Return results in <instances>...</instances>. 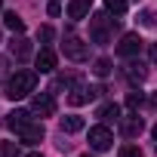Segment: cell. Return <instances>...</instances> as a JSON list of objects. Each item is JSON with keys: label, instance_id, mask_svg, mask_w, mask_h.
<instances>
[{"label": "cell", "instance_id": "52a82bcc", "mask_svg": "<svg viewBox=\"0 0 157 157\" xmlns=\"http://www.w3.org/2000/svg\"><path fill=\"white\" fill-rule=\"evenodd\" d=\"M43 136H46V129H43V123H40V120H31L28 126H22V129H19V139H22L25 145H37V142H43Z\"/></svg>", "mask_w": 157, "mask_h": 157}, {"label": "cell", "instance_id": "2e32d148", "mask_svg": "<svg viewBox=\"0 0 157 157\" xmlns=\"http://www.w3.org/2000/svg\"><path fill=\"white\" fill-rule=\"evenodd\" d=\"M71 86H74V74H59L56 80H52V90H49V93H62V90L68 93Z\"/></svg>", "mask_w": 157, "mask_h": 157}, {"label": "cell", "instance_id": "4fadbf2b", "mask_svg": "<svg viewBox=\"0 0 157 157\" xmlns=\"http://www.w3.org/2000/svg\"><path fill=\"white\" fill-rule=\"evenodd\" d=\"M3 123H6L10 129H16V132H19L22 126H28V123H31V114H28V111H10Z\"/></svg>", "mask_w": 157, "mask_h": 157}, {"label": "cell", "instance_id": "7c38bea8", "mask_svg": "<svg viewBox=\"0 0 157 157\" xmlns=\"http://www.w3.org/2000/svg\"><path fill=\"white\" fill-rule=\"evenodd\" d=\"M142 129H145V123H142V117H139V114H132V117H123V120H120V132H123L126 139H136Z\"/></svg>", "mask_w": 157, "mask_h": 157}, {"label": "cell", "instance_id": "44dd1931", "mask_svg": "<svg viewBox=\"0 0 157 157\" xmlns=\"http://www.w3.org/2000/svg\"><path fill=\"white\" fill-rule=\"evenodd\" d=\"M0 157H19V142H0Z\"/></svg>", "mask_w": 157, "mask_h": 157}, {"label": "cell", "instance_id": "6da1fadb", "mask_svg": "<svg viewBox=\"0 0 157 157\" xmlns=\"http://www.w3.org/2000/svg\"><path fill=\"white\" fill-rule=\"evenodd\" d=\"M37 86V71H16L10 80H6V99L19 102L25 96H31Z\"/></svg>", "mask_w": 157, "mask_h": 157}, {"label": "cell", "instance_id": "4316f807", "mask_svg": "<svg viewBox=\"0 0 157 157\" xmlns=\"http://www.w3.org/2000/svg\"><path fill=\"white\" fill-rule=\"evenodd\" d=\"M151 62H157V43L151 46Z\"/></svg>", "mask_w": 157, "mask_h": 157}, {"label": "cell", "instance_id": "603a6c76", "mask_svg": "<svg viewBox=\"0 0 157 157\" xmlns=\"http://www.w3.org/2000/svg\"><path fill=\"white\" fill-rule=\"evenodd\" d=\"M120 157H145V154H142L139 145H123V148H120Z\"/></svg>", "mask_w": 157, "mask_h": 157}, {"label": "cell", "instance_id": "ba28073f", "mask_svg": "<svg viewBox=\"0 0 157 157\" xmlns=\"http://www.w3.org/2000/svg\"><path fill=\"white\" fill-rule=\"evenodd\" d=\"M62 52H65L71 62H83V59H86V43H83L80 37H68V40L62 43Z\"/></svg>", "mask_w": 157, "mask_h": 157}, {"label": "cell", "instance_id": "8fae6325", "mask_svg": "<svg viewBox=\"0 0 157 157\" xmlns=\"http://www.w3.org/2000/svg\"><path fill=\"white\" fill-rule=\"evenodd\" d=\"M90 10H93V0H71V3H68V19L80 22V19L90 16Z\"/></svg>", "mask_w": 157, "mask_h": 157}, {"label": "cell", "instance_id": "9a60e30c", "mask_svg": "<svg viewBox=\"0 0 157 157\" xmlns=\"http://www.w3.org/2000/svg\"><path fill=\"white\" fill-rule=\"evenodd\" d=\"M3 25H6L10 31H16V34H22V31H25V19H22L19 13H13V10H10V13H3Z\"/></svg>", "mask_w": 157, "mask_h": 157}, {"label": "cell", "instance_id": "3957f363", "mask_svg": "<svg viewBox=\"0 0 157 157\" xmlns=\"http://www.w3.org/2000/svg\"><path fill=\"white\" fill-rule=\"evenodd\" d=\"M114 145V132L108 126H93L90 129V148L93 151H108Z\"/></svg>", "mask_w": 157, "mask_h": 157}, {"label": "cell", "instance_id": "30bf717a", "mask_svg": "<svg viewBox=\"0 0 157 157\" xmlns=\"http://www.w3.org/2000/svg\"><path fill=\"white\" fill-rule=\"evenodd\" d=\"M10 52H13L16 62H28V59H31V40H25V37L19 34V37L10 43Z\"/></svg>", "mask_w": 157, "mask_h": 157}, {"label": "cell", "instance_id": "5b68a950", "mask_svg": "<svg viewBox=\"0 0 157 157\" xmlns=\"http://www.w3.org/2000/svg\"><path fill=\"white\" fill-rule=\"evenodd\" d=\"M99 93H105L102 86H74L71 93H68V102L71 105H86V102H93Z\"/></svg>", "mask_w": 157, "mask_h": 157}, {"label": "cell", "instance_id": "484cf974", "mask_svg": "<svg viewBox=\"0 0 157 157\" xmlns=\"http://www.w3.org/2000/svg\"><path fill=\"white\" fill-rule=\"evenodd\" d=\"M59 13H62V6H59L56 0H52V3H49V16H59Z\"/></svg>", "mask_w": 157, "mask_h": 157}, {"label": "cell", "instance_id": "cb8c5ba5", "mask_svg": "<svg viewBox=\"0 0 157 157\" xmlns=\"http://www.w3.org/2000/svg\"><path fill=\"white\" fill-rule=\"evenodd\" d=\"M52 37H56V31H52V28H49V25H43V28H40V31H37V40H40V43H49V40H52Z\"/></svg>", "mask_w": 157, "mask_h": 157}, {"label": "cell", "instance_id": "d4e9b609", "mask_svg": "<svg viewBox=\"0 0 157 157\" xmlns=\"http://www.w3.org/2000/svg\"><path fill=\"white\" fill-rule=\"evenodd\" d=\"M6 65H10V62H6L3 56H0V80H3V77H6Z\"/></svg>", "mask_w": 157, "mask_h": 157}, {"label": "cell", "instance_id": "4dcf8cb0", "mask_svg": "<svg viewBox=\"0 0 157 157\" xmlns=\"http://www.w3.org/2000/svg\"><path fill=\"white\" fill-rule=\"evenodd\" d=\"M80 157H93V154H80Z\"/></svg>", "mask_w": 157, "mask_h": 157}, {"label": "cell", "instance_id": "e0dca14e", "mask_svg": "<svg viewBox=\"0 0 157 157\" xmlns=\"http://www.w3.org/2000/svg\"><path fill=\"white\" fill-rule=\"evenodd\" d=\"M99 117H102L105 123H108V120H117V117H120V108H117L114 102H108V105H102V108H99Z\"/></svg>", "mask_w": 157, "mask_h": 157}, {"label": "cell", "instance_id": "1f68e13d", "mask_svg": "<svg viewBox=\"0 0 157 157\" xmlns=\"http://www.w3.org/2000/svg\"><path fill=\"white\" fill-rule=\"evenodd\" d=\"M0 6H3V0H0Z\"/></svg>", "mask_w": 157, "mask_h": 157}, {"label": "cell", "instance_id": "f1b7e54d", "mask_svg": "<svg viewBox=\"0 0 157 157\" xmlns=\"http://www.w3.org/2000/svg\"><path fill=\"white\" fill-rule=\"evenodd\" d=\"M25 157H43V154H37V151H34V154H25Z\"/></svg>", "mask_w": 157, "mask_h": 157}, {"label": "cell", "instance_id": "ffe728a7", "mask_svg": "<svg viewBox=\"0 0 157 157\" xmlns=\"http://www.w3.org/2000/svg\"><path fill=\"white\" fill-rule=\"evenodd\" d=\"M105 10L111 16H123L126 13V0H105Z\"/></svg>", "mask_w": 157, "mask_h": 157}, {"label": "cell", "instance_id": "d6986e66", "mask_svg": "<svg viewBox=\"0 0 157 157\" xmlns=\"http://www.w3.org/2000/svg\"><path fill=\"white\" fill-rule=\"evenodd\" d=\"M126 74L132 77V80H145V74H148V71H145L142 62H129V65H126Z\"/></svg>", "mask_w": 157, "mask_h": 157}, {"label": "cell", "instance_id": "5bb4252c", "mask_svg": "<svg viewBox=\"0 0 157 157\" xmlns=\"http://www.w3.org/2000/svg\"><path fill=\"white\" fill-rule=\"evenodd\" d=\"M59 126H62V136H65V132H68V136H74V132H80V129H83V117L68 114V117H62V120H59Z\"/></svg>", "mask_w": 157, "mask_h": 157}, {"label": "cell", "instance_id": "7402d4cb", "mask_svg": "<svg viewBox=\"0 0 157 157\" xmlns=\"http://www.w3.org/2000/svg\"><path fill=\"white\" fill-rule=\"evenodd\" d=\"M93 71H96L99 77H108V74H111V62H108V59H96V65H93Z\"/></svg>", "mask_w": 157, "mask_h": 157}, {"label": "cell", "instance_id": "7a4b0ae2", "mask_svg": "<svg viewBox=\"0 0 157 157\" xmlns=\"http://www.w3.org/2000/svg\"><path fill=\"white\" fill-rule=\"evenodd\" d=\"M114 28H117V19H111L108 10L99 13V16H93V22H90V34H93L96 43H108L111 34H114Z\"/></svg>", "mask_w": 157, "mask_h": 157}, {"label": "cell", "instance_id": "8992f818", "mask_svg": "<svg viewBox=\"0 0 157 157\" xmlns=\"http://www.w3.org/2000/svg\"><path fill=\"white\" fill-rule=\"evenodd\" d=\"M139 49H142V37L139 34H123L120 43H117V56H123V59L139 56Z\"/></svg>", "mask_w": 157, "mask_h": 157}, {"label": "cell", "instance_id": "83f0119b", "mask_svg": "<svg viewBox=\"0 0 157 157\" xmlns=\"http://www.w3.org/2000/svg\"><path fill=\"white\" fill-rule=\"evenodd\" d=\"M151 105H154V108H157V93H154V96H151Z\"/></svg>", "mask_w": 157, "mask_h": 157}, {"label": "cell", "instance_id": "ac0fdd59", "mask_svg": "<svg viewBox=\"0 0 157 157\" xmlns=\"http://www.w3.org/2000/svg\"><path fill=\"white\" fill-rule=\"evenodd\" d=\"M145 105V93H139V90H132V93H126V108H132V111H139Z\"/></svg>", "mask_w": 157, "mask_h": 157}, {"label": "cell", "instance_id": "9c48e42d", "mask_svg": "<svg viewBox=\"0 0 157 157\" xmlns=\"http://www.w3.org/2000/svg\"><path fill=\"white\" fill-rule=\"evenodd\" d=\"M34 65H37V74H49V71H56V65H59V56H56L49 46H43V49L37 52Z\"/></svg>", "mask_w": 157, "mask_h": 157}, {"label": "cell", "instance_id": "277c9868", "mask_svg": "<svg viewBox=\"0 0 157 157\" xmlns=\"http://www.w3.org/2000/svg\"><path fill=\"white\" fill-rule=\"evenodd\" d=\"M31 111L40 114V117H52V114H56V99H52V93H37V96L31 99Z\"/></svg>", "mask_w": 157, "mask_h": 157}, {"label": "cell", "instance_id": "f546056e", "mask_svg": "<svg viewBox=\"0 0 157 157\" xmlns=\"http://www.w3.org/2000/svg\"><path fill=\"white\" fill-rule=\"evenodd\" d=\"M151 132H154V139H157V126H154V129H151Z\"/></svg>", "mask_w": 157, "mask_h": 157}]
</instances>
